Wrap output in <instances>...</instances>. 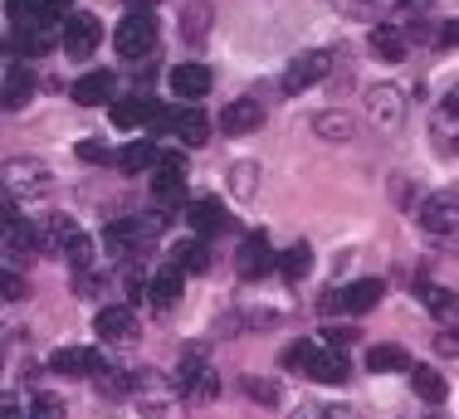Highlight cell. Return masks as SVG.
I'll use <instances>...</instances> for the list:
<instances>
[{
  "label": "cell",
  "instance_id": "obj_1",
  "mask_svg": "<svg viewBox=\"0 0 459 419\" xmlns=\"http://www.w3.org/2000/svg\"><path fill=\"white\" fill-rule=\"evenodd\" d=\"M283 366L299 371L308 381H323V385H342L347 381V356L342 351H327L323 341H293L283 351Z\"/></svg>",
  "mask_w": 459,
  "mask_h": 419
},
{
  "label": "cell",
  "instance_id": "obj_2",
  "mask_svg": "<svg viewBox=\"0 0 459 419\" xmlns=\"http://www.w3.org/2000/svg\"><path fill=\"white\" fill-rule=\"evenodd\" d=\"M157 15H152V10H133V15H123L117 20V30H113V44H117V54H123V59H147L152 49H157Z\"/></svg>",
  "mask_w": 459,
  "mask_h": 419
},
{
  "label": "cell",
  "instance_id": "obj_3",
  "mask_svg": "<svg viewBox=\"0 0 459 419\" xmlns=\"http://www.w3.org/2000/svg\"><path fill=\"white\" fill-rule=\"evenodd\" d=\"M0 185H5L10 195H25V201H35V195H49V191H54V175H49L45 161L15 157V161H5V171H0Z\"/></svg>",
  "mask_w": 459,
  "mask_h": 419
},
{
  "label": "cell",
  "instance_id": "obj_4",
  "mask_svg": "<svg viewBox=\"0 0 459 419\" xmlns=\"http://www.w3.org/2000/svg\"><path fill=\"white\" fill-rule=\"evenodd\" d=\"M35 253H39V235L30 219H20V215L0 219V259H5V269L20 273L25 263H35Z\"/></svg>",
  "mask_w": 459,
  "mask_h": 419
},
{
  "label": "cell",
  "instance_id": "obj_5",
  "mask_svg": "<svg viewBox=\"0 0 459 419\" xmlns=\"http://www.w3.org/2000/svg\"><path fill=\"white\" fill-rule=\"evenodd\" d=\"M381 293H386V283L381 278H357L347 283V288H333L323 297V312H347V317H362L371 307L381 303Z\"/></svg>",
  "mask_w": 459,
  "mask_h": 419
},
{
  "label": "cell",
  "instance_id": "obj_6",
  "mask_svg": "<svg viewBox=\"0 0 459 419\" xmlns=\"http://www.w3.org/2000/svg\"><path fill=\"white\" fill-rule=\"evenodd\" d=\"M98 39H103L98 15H89V10H69V15H64L59 44H64V54H69V59H89V54L98 49Z\"/></svg>",
  "mask_w": 459,
  "mask_h": 419
},
{
  "label": "cell",
  "instance_id": "obj_7",
  "mask_svg": "<svg viewBox=\"0 0 459 419\" xmlns=\"http://www.w3.org/2000/svg\"><path fill=\"white\" fill-rule=\"evenodd\" d=\"M327 73H333V54H327V49L299 54V59L289 64V73H283V93H289V98H299V93H308L313 83H323Z\"/></svg>",
  "mask_w": 459,
  "mask_h": 419
},
{
  "label": "cell",
  "instance_id": "obj_8",
  "mask_svg": "<svg viewBox=\"0 0 459 419\" xmlns=\"http://www.w3.org/2000/svg\"><path fill=\"white\" fill-rule=\"evenodd\" d=\"M108 117H113V127L133 132V127H152V123H167V107L152 103V98H117V103H108Z\"/></svg>",
  "mask_w": 459,
  "mask_h": 419
},
{
  "label": "cell",
  "instance_id": "obj_9",
  "mask_svg": "<svg viewBox=\"0 0 459 419\" xmlns=\"http://www.w3.org/2000/svg\"><path fill=\"white\" fill-rule=\"evenodd\" d=\"M269 269H274V249H269L264 229H255V235H245V244L235 249V273L245 283H255V278H264Z\"/></svg>",
  "mask_w": 459,
  "mask_h": 419
},
{
  "label": "cell",
  "instance_id": "obj_10",
  "mask_svg": "<svg viewBox=\"0 0 459 419\" xmlns=\"http://www.w3.org/2000/svg\"><path fill=\"white\" fill-rule=\"evenodd\" d=\"M186 225H191L195 239H215L221 229H230V210L221 201H211V195H201V201L186 205Z\"/></svg>",
  "mask_w": 459,
  "mask_h": 419
},
{
  "label": "cell",
  "instance_id": "obj_11",
  "mask_svg": "<svg viewBox=\"0 0 459 419\" xmlns=\"http://www.w3.org/2000/svg\"><path fill=\"white\" fill-rule=\"evenodd\" d=\"M93 332L103 337V341H113V346H123V341H137V312H133L127 303L103 307V312H98V322H93Z\"/></svg>",
  "mask_w": 459,
  "mask_h": 419
},
{
  "label": "cell",
  "instance_id": "obj_12",
  "mask_svg": "<svg viewBox=\"0 0 459 419\" xmlns=\"http://www.w3.org/2000/svg\"><path fill=\"white\" fill-rule=\"evenodd\" d=\"M167 83L181 103H201V98L211 93V69H205V64H177V69L167 73Z\"/></svg>",
  "mask_w": 459,
  "mask_h": 419
},
{
  "label": "cell",
  "instance_id": "obj_13",
  "mask_svg": "<svg viewBox=\"0 0 459 419\" xmlns=\"http://www.w3.org/2000/svg\"><path fill=\"white\" fill-rule=\"evenodd\" d=\"M98 366H103V356H98L93 346H59V351L49 356V371H59V376H74V381H89Z\"/></svg>",
  "mask_w": 459,
  "mask_h": 419
},
{
  "label": "cell",
  "instance_id": "obj_14",
  "mask_svg": "<svg viewBox=\"0 0 459 419\" xmlns=\"http://www.w3.org/2000/svg\"><path fill=\"white\" fill-rule=\"evenodd\" d=\"M367 113H371V123H377V127H401V117H406V98H401V88H391V83L371 88V93H367Z\"/></svg>",
  "mask_w": 459,
  "mask_h": 419
},
{
  "label": "cell",
  "instance_id": "obj_15",
  "mask_svg": "<svg viewBox=\"0 0 459 419\" xmlns=\"http://www.w3.org/2000/svg\"><path fill=\"white\" fill-rule=\"evenodd\" d=\"M264 123V107H259V98H235V103H225L221 113V127L230 137H249V132H259Z\"/></svg>",
  "mask_w": 459,
  "mask_h": 419
},
{
  "label": "cell",
  "instance_id": "obj_16",
  "mask_svg": "<svg viewBox=\"0 0 459 419\" xmlns=\"http://www.w3.org/2000/svg\"><path fill=\"white\" fill-rule=\"evenodd\" d=\"M420 229L425 235H450L455 229V191H435L420 205Z\"/></svg>",
  "mask_w": 459,
  "mask_h": 419
},
{
  "label": "cell",
  "instance_id": "obj_17",
  "mask_svg": "<svg viewBox=\"0 0 459 419\" xmlns=\"http://www.w3.org/2000/svg\"><path fill=\"white\" fill-rule=\"evenodd\" d=\"M147 171H152V195H157V201H177L181 185H186V167H181V157H157Z\"/></svg>",
  "mask_w": 459,
  "mask_h": 419
},
{
  "label": "cell",
  "instance_id": "obj_18",
  "mask_svg": "<svg viewBox=\"0 0 459 419\" xmlns=\"http://www.w3.org/2000/svg\"><path fill=\"white\" fill-rule=\"evenodd\" d=\"M30 93H35V69L30 64H10V73L0 79V107H25L30 103Z\"/></svg>",
  "mask_w": 459,
  "mask_h": 419
},
{
  "label": "cell",
  "instance_id": "obj_19",
  "mask_svg": "<svg viewBox=\"0 0 459 419\" xmlns=\"http://www.w3.org/2000/svg\"><path fill=\"white\" fill-rule=\"evenodd\" d=\"M167 127L177 132V141H186V147H205V137H211V117H205L201 107H181V113H171Z\"/></svg>",
  "mask_w": 459,
  "mask_h": 419
},
{
  "label": "cell",
  "instance_id": "obj_20",
  "mask_svg": "<svg viewBox=\"0 0 459 419\" xmlns=\"http://www.w3.org/2000/svg\"><path fill=\"white\" fill-rule=\"evenodd\" d=\"M181 283H186V273H177V269H157L147 283H142V297H147L152 307H177Z\"/></svg>",
  "mask_w": 459,
  "mask_h": 419
},
{
  "label": "cell",
  "instance_id": "obj_21",
  "mask_svg": "<svg viewBox=\"0 0 459 419\" xmlns=\"http://www.w3.org/2000/svg\"><path fill=\"white\" fill-rule=\"evenodd\" d=\"M74 103H79V107H103V103H113V73H103V69L83 73V79L74 83Z\"/></svg>",
  "mask_w": 459,
  "mask_h": 419
},
{
  "label": "cell",
  "instance_id": "obj_22",
  "mask_svg": "<svg viewBox=\"0 0 459 419\" xmlns=\"http://www.w3.org/2000/svg\"><path fill=\"white\" fill-rule=\"evenodd\" d=\"M147 219H113V225L103 229V244L113 249V253H133L142 239H147Z\"/></svg>",
  "mask_w": 459,
  "mask_h": 419
},
{
  "label": "cell",
  "instance_id": "obj_23",
  "mask_svg": "<svg viewBox=\"0 0 459 419\" xmlns=\"http://www.w3.org/2000/svg\"><path fill=\"white\" fill-rule=\"evenodd\" d=\"M367 366L377 371V376H396V371H411V351L396 346V341H381V346L367 351Z\"/></svg>",
  "mask_w": 459,
  "mask_h": 419
},
{
  "label": "cell",
  "instance_id": "obj_24",
  "mask_svg": "<svg viewBox=\"0 0 459 419\" xmlns=\"http://www.w3.org/2000/svg\"><path fill=\"white\" fill-rule=\"evenodd\" d=\"M367 44H371V54H377L381 64H401V59H406V35H401V30H386V25H371V35H367Z\"/></svg>",
  "mask_w": 459,
  "mask_h": 419
},
{
  "label": "cell",
  "instance_id": "obj_25",
  "mask_svg": "<svg viewBox=\"0 0 459 419\" xmlns=\"http://www.w3.org/2000/svg\"><path fill=\"white\" fill-rule=\"evenodd\" d=\"M205 244H211V239H181V244H177V263H171V269H177V273H205V269H211V249H205Z\"/></svg>",
  "mask_w": 459,
  "mask_h": 419
},
{
  "label": "cell",
  "instance_id": "obj_26",
  "mask_svg": "<svg viewBox=\"0 0 459 419\" xmlns=\"http://www.w3.org/2000/svg\"><path fill=\"white\" fill-rule=\"evenodd\" d=\"M69 0H35V5H30V15H25V25H15V30H54L59 25L64 15H69Z\"/></svg>",
  "mask_w": 459,
  "mask_h": 419
},
{
  "label": "cell",
  "instance_id": "obj_27",
  "mask_svg": "<svg viewBox=\"0 0 459 419\" xmlns=\"http://www.w3.org/2000/svg\"><path fill=\"white\" fill-rule=\"evenodd\" d=\"M274 269H279L289 283H303V278H308V269H313V249H308V244H289V249L274 259Z\"/></svg>",
  "mask_w": 459,
  "mask_h": 419
},
{
  "label": "cell",
  "instance_id": "obj_28",
  "mask_svg": "<svg viewBox=\"0 0 459 419\" xmlns=\"http://www.w3.org/2000/svg\"><path fill=\"white\" fill-rule=\"evenodd\" d=\"M181 35H186V44H201L211 35V5H205V0H191V5L181 10Z\"/></svg>",
  "mask_w": 459,
  "mask_h": 419
},
{
  "label": "cell",
  "instance_id": "obj_29",
  "mask_svg": "<svg viewBox=\"0 0 459 419\" xmlns=\"http://www.w3.org/2000/svg\"><path fill=\"white\" fill-rule=\"evenodd\" d=\"M313 132H318L323 141H352V117L337 113V107H327V113L313 117Z\"/></svg>",
  "mask_w": 459,
  "mask_h": 419
},
{
  "label": "cell",
  "instance_id": "obj_30",
  "mask_svg": "<svg viewBox=\"0 0 459 419\" xmlns=\"http://www.w3.org/2000/svg\"><path fill=\"white\" fill-rule=\"evenodd\" d=\"M420 303L440 317L445 327H455V293L450 288H435V283H420Z\"/></svg>",
  "mask_w": 459,
  "mask_h": 419
},
{
  "label": "cell",
  "instance_id": "obj_31",
  "mask_svg": "<svg viewBox=\"0 0 459 419\" xmlns=\"http://www.w3.org/2000/svg\"><path fill=\"white\" fill-rule=\"evenodd\" d=\"M152 161H157V147L152 141H127L123 151H117V167H123L127 175H137V171H147Z\"/></svg>",
  "mask_w": 459,
  "mask_h": 419
},
{
  "label": "cell",
  "instance_id": "obj_32",
  "mask_svg": "<svg viewBox=\"0 0 459 419\" xmlns=\"http://www.w3.org/2000/svg\"><path fill=\"white\" fill-rule=\"evenodd\" d=\"M64 253H69V269H74V273H89V269H93V239L79 235V229L64 239Z\"/></svg>",
  "mask_w": 459,
  "mask_h": 419
},
{
  "label": "cell",
  "instance_id": "obj_33",
  "mask_svg": "<svg viewBox=\"0 0 459 419\" xmlns=\"http://www.w3.org/2000/svg\"><path fill=\"white\" fill-rule=\"evenodd\" d=\"M411 385H415V395H420V400H445V381L435 376L430 366H411Z\"/></svg>",
  "mask_w": 459,
  "mask_h": 419
},
{
  "label": "cell",
  "instance_id": "obj_34",
  "mask_svg": "<svg viewBox=\"0 0 459 419\" xmlns=\"http://www.w3.org/2000/svg\"><path fill=\"white\" fill-rule=\"evenodd\" d=\"M239 390H245L249 400H259V405H279L283 400V385L264 381V376H245V381H239Z\"/></svg>",
  "mask_w": 459,
  "mask_h": 419
},
{
  "label": "cell",
  "instance_id": "obj_35",
  "mask_svg": "<svg viewBox=\"0 0 459 419\" xmlns=\"http://www.w3.org/2000/svg\"><path fill=\"white\" fill-rule=\"evenodd\" d=\"M205 371V346H181V361H177V385H186L191 376Z\"/></svg>",
  "mask_w": 459,
  "mask_h": 419
},
{
  "label": "cell",
  "instance_id": "obj_36",
  "mask_svg": "<svg viewBox=\"0 0 459 419\" xmlns=\"http://www.w3.org/2000/svg\"><path fill=\"white\" fill-rule=\"evenodd\" d=\"M0 297H5V303H25V297H30V288H25V273L0 269Z\"/></svg>",
  "mask_w": 459,
  "mask_h": 419
},
{
  "label": "cell",
  "instance_id": "obj_37",
  "mask_svg": "<svg viewBox=\"0 0 459 419\" xmlns=\"http://www.w3.org/2000/svg\"><path fill=\"white\" fill-rule=\"evenodd\" d=\"M230 185H235V195H255V185H259L255 161H239V167H230Z\"/></svg>",
  "mask_w": 459,
  "mask_h": 419
},
{
  "label": "cell",
  "instance_id": "obj_38",
  "mask_svg": "<svg viewBox=\"0 0 459 419\" xmlns=\"http://www.w3.org/2000/svg\"><path fill=\"white\" fill-rule=\"evenodd\" d=\"M93 381H98V390H108V395H123V390H133V381H127V371H108V366H98V371H93Z\"/></svg>",
  "mask_w": 459,
  "mask_h": 419
},
{
  "label": "cell",
  "instance_id": "obj_39",
  "mask_svg": "<svg viewBox=\"0 0 459 419\" xmlns=\"http://www.w3.org/2000/svg\"><path fill=\"white\" fill-rule=\"evenodd\" d=\"M25 419H64V400L59 395H35V405L25 410Z\"/></svg>",
  "mask_w": 459,
  "mask_h": 419
},
{
  "label": "cell",
  "instance_id": "obj_40",
  "mask_svg": "<svg viewBox=\"0 0 459 419\" xmlns=\"http://www.w3.org/2000/svg\"><path fill=\"white\" fill-rule=\"evenodd\" d=\"M45 44H49V30H20V35H15L20 54H45Z\"/></svg>",
  "mask_w": 459,
  "mask_h": 419
},
{
  "label": "cell",
  "instance_id": "obj_41",
  "mask_svg": "<svg viewBox=\"0 0 459 419\" xmlns=\"http://www.w3.org/2000/svg\"><path fill=\"white\" fill-rule=\"evenodd\" d=\"M435 127H440V141L450 147V137H455V93H445V103H440V117H435Z\"/></svg>",
  "mask_w": 459,
  "mask_h": 419
},
{
  "label": "cell",
  "instance_id": "obj_42",
  "mask_svg": "<svg viewBox=\"0 0 459 419\" xmlns=\"http://www.w3.org/2000/svg\"><path fill=\"white\" fill-rule=\"evenodd\" d=\"M79 161H98V167H103V161H113V147H103V141H79Z\"/></svg>",
  "mask_w": 459,
  "mask_h": 419
},
{
  "label": "cell",
  "instance_id": "obj_43",
  "mask_svg": "<svg viewBox=\"0 0 459 419\" xmlns=\"http://www.w3.org/2000/svg\"><path fill=\"white\" fill-rule=\"evenodd\" d=\"M299 419H352L347 405H313V410H303Z\"/></svg>",
  "mask_w": 459,
  "mask_h": 419
},
{
  "label": "cell",
  "instance_id": "obj_44",
  "mask_svg": "<svg viewBox=\"0 0 459 419\" xmlns=\"http://www.w3.org/2000/svg\"><path fill=\"white\" fill-rule=\"evenodd\" d=\"M0 419H25V405L15 395H0Z\"/></svg>",
  "mask_w": 459,
  "mask_h": 419
},
{
  "label": "cell",
  "instance_id": "obj_45",
  "mask_svg": "<svg viewBox=\"0 0 459 419\" xmlns=\"http://www.w3.org/2000/svg\"><path fill=\"white\" fill-rule=\"evenodd\" d=\"M30 5H35V0H5V15L15 20V25H25V15H30Z\"/></svg>",
  "mask_w": 459,
  "mask_h": 419
},
{
  "label": "cell",
  "instance_id": "obj_46",
  "mask_svg": "<svg viewBox=\"0 0 459 419\" xmlns=\"http://www.w3.org/2000/svg\"><path fill=\"white\" fill-rule=\"evenodd\" d=\"M357 332H352V327H327V341H352Z\"/></svg>",
  "mask_w": 459,
  "mask_h": 419
},
{
  "label": "cell",
  "instance_id": "obj_47",
  "mask_svg": "<svg viewBox=\"0 0 459 419\" xmlns=\"http://www.w3.org/2000/svg\"><path fill=\"white\" fill-rule=\"evenodd\" d=\"M10 215H15V205H10V191L0 185V219H10Z\"/></svg>",
  "mask_w": 459,
  "mask_h": 419
},
{
  "label": "cell",
  "instance_id": "obj_48",
  "mask_svg": "<svg viewBox=\"0 0 459 419\" xmlns=\"http://www.w3.org/2000/svg\"><path fill=\"white\" fill-rule=\"evenodd\" d=\"M123 5H127V10H152L157 0H123Z\"/></svg>",
  "mask_w": 459,
  "mask_h": 419
},
{
  "label": "cell",
  "instance_id": "obj_49",
  "mask_svg": "<svg viewBox=\"0 0 459 419\" xmlns=\"http://www.w3.org/2000/svg\"><path fill=\"white\" fill-rule=\"evenodd\" d=\"M396 5H425V0H396Z\"/></svg>",
  "mask_w": 459,
  "mask_h": 419
}]
</instances>
